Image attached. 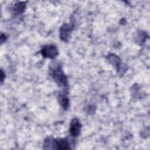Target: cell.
I'll use <instances>...</instances> for the list:
<instances>
[{
    "label": "cell",
    "instance_id": "ba28073f",
    "mask_svg": "<svg viewBox=\"0 0 150 150\" xmlns=\"http://www.w3.org/2000/svg\"><path fill=\"white\" fill-rule=\"evenodd\" d=\"M108 60L112 64L115 65L118 70H119V66L120 65V59L118 56L114 54H111L108 56Z\"/></svg>",
    "mask_w": 150,
    "mask_h": 150
},
{
    "label": "cell",
    "instance_id": "8992f818",
    "mask_svg": "<svg viewBox=\"0 0 150 150\" xmlns=\"http://www.w3.org/2000/svg\"><path fill=\"white\" fill-rule=\"evenodd\" d=\"M59 102L60 105L65 110H67L69 106V100L68 97L64 94V93H61L58 97Z\"/></svg>",
    "mask_w": 150,
    "mask_h": 150
},
{
    "label": "cell",
    "instance_id": "7a4b0ae2",
    "mask_svg": "<svg viewBox=\"0 0 150 150\" xmlns=\"http://www.w3.org/2000/svg\"><path fill=\"white\" fill-rule=\"evenodd\" d=\"M40 52L44 57L51 59L55 57L58 54L57 48L53 45H47L43 46Z\"/></svg>",
    "mask_w": 150,
    "mask_h": 150
},
{
    "label": "cell",
    "instance_id": "52a82bcc",
    "mask_svg": "<svg viewBox=\"0 0 150 150\" xmlns=\"http://www.w3.org/2000/svg\"><path fill=\"white\" fill-rule=\"evenodd\" d=\"M25 2H19L15 4L13 6V11L18 13H22L25 11L26 7Z\"/></svg>",
    "mask_w": 150,
    "mask_h": 150
},
{
    "label": "cell",
    "instance_id": "9c48e42d",
    "mask_svg": "<svg viewBox=\"0 0 150 150\" xmlns=\"http://www.w3.org/2000/svg\"><path fill=\"white\" fill-rule=\"evenodd\" d=\"M1 82L2 83V81L4 80V76H5V74L4 73V72H3V71H2V70H1Z\"/></svg>",
    "mask_w": 150,
    "mask_h": 150
},
{
    "label": "cell",
    "instance_id": "3957f363",
    "mask_svg": "<svg viewBox=\"0 0 150 150\" xmlns=\"http://www.w3.org/2000/svg\"><path fill=\"white\" fill-rule=\"evenodd\" d=\"M81 128V124L80 122V120L77 118H74L70 122L69 133L72 137H77L80 133Z\"/></svg>",
    "mask_w": 150,
    "mask_h": 150
},
{
    "label": "cell",
    "instance_id": "6da1fadb",
    "mask_svg": "<svg viewBox=\"0 0 150 150\" xmlns=\"http://www.w3.org/2000/svg\"><path fill=\"white\" fill-rule=\"evenodd\" d=\"M50 74L54 81L60 87H66L68 85L67 79L61 66L57 63H53L50 67Z\"/></svg>",
    "mask_w": 150,
    "mask_h": 150
},
{
    "label": "cell",
    "instance_id": "277c9868",
    "mask_svg": "<svg viewBox=\"0 0 150 150\" xmlns=\"http://www.w3.org/2000/svg\"><path fill=\"white\" fill-rule=\"evenodd\" d=\"M73 29V26H72L71 25H69L67 23H64L60 28V39L64 42H67L70 38V33Z\"/></svg>",
    "mask_w": 150,
    "mask_h": 150
},
{
    "label": "cell",
    "instance_id": "5b68a950",
    "mask_svg": "<svg viewBox=\"0 0 150 150\" xmlns=\"http://www.w3.org/2000/svg\"><path fill=\"white\" fill-rule=\"evenodd\" d=\"M51 144L55 146L54 149H69V143L67 139H53V141L50 139Z\"/></svg>",
    "mask_w": 150,
    "mask_h": 150
}]
</instances>
